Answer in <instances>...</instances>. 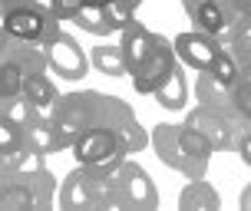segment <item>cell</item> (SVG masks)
<instances>
[{
	"label": "cell",
	"mask_w": 251,
	"mask_h": 211,
	"mask_svg": "<svg viewBox=\"0 0 251 211\" xmlns=\"http://www.w3.org/2000/svg\"><path fill=\"white\" fill-rule=\"evenodd\" d=\"M113 182L116 195H119V208H155L159 205V191H155L152 175L136 162L126 159L113 172Z\"/></svg>",
	"instance_id": "ba28073f"
},
{
	"label": "cell",
	"mask_w": 251,
	"mask_h": 211,
	"mask_svg": "<svg viewBox=\"0 0 251 211\" xmlns=\"http://www.w3.org/2000/svg\"><path fill=\"white\" fill-rule=\"evenodd\" d=\"M0 26L10 33V37L17 40H33V43H50L56 33H60V20H56V13L50 10V3H30V7H24V10H13L7 13L3 20H0Z\"/></svg>",
	"instance_id": "8992f818"
},
{
	"label": "cell",
	"mask_w": 251,
	"mask_h": 211,
	"mask_svg": "<svg viewBox=\"0 0 251 211\" xmlns=\"http://www.w3.org/2000/svg\"><path fill=\"white\" fill-rule=\"evenodd\" d=\"M235 152H238V159L251 168V129H245V136L238 139V149H235Z\"/></svg>",
	"instance_id": "f1b7e54d"
},
{
	"label": "cell",
	"mask_w": 251,
	"mask_h": 211,
	"mask_svg": "<svg viewBox=\"0 0 251 211\" xmlns=\"http://www.w3.org/2000/svg\"><path fill=\"white\" fill-rule=\"evenodd\" d=\"M24 145L33 152H60L56 145V129H53V112H33V119L24 125Z\"/></svg>",
	"instance_id": "5bb4252c"
},
{
	"label": "cell",
	"mask_w": 251,
	"mask_h": 211,
	"mask_svg": "<svg viewBox=\"0 0 251 211\" xmlns=\"http://www.w3.org/2000/svg\"><path fill=\"white\" fill-rule=\"evenodd\" d=\"M93 116H96V89H83V93H66L60 96L56 109H53V129H56V145L60 149H73V142L86 129H93Z\"/></svg>",
	"instance_id": "3957f363"
},
{
	"label": "cell",
	"mask_w": 251,
	"mask_h": 211,
	"mask_svg": "<svg viewBox=\"0 0 251 211\" xmlns=\"http://www.w3.org/2000/svg\"><path fill=\"white\" fill-rule=\"evenodd\" d=\"M24 83H26V73H24V66L13 60V56H0V89L7 93V96H20L24 93Z\"/></svg>",
	"instance_id": "7402d4cb"
},
{
	"label": "cell",
	"mask_w": 251,
	"mask_h": 211,
	"mask_svg": "<svg viewBox=\"0 0 251 211\" xmlns=\"http://www.w3.org/2000/svg\"><path fill=\"white\" fill-rule=\"evenodd\" d=\"M212 73L218 76V79H222L225 86H231V83L238 79L241 66H238V63H235V56H231V53H228L225 47H222V53H218V56H215V63H212Z\"/></svg>",
	"instance_id": "484cf974"
},
{
	"label": "cell",
	"mask_w": 251,
	"mask_h": 211,
	"mask_svg": "<svg viewBox=\"0 0 251 211\" xmlns=\"http://www.w3.org/2000/svg\"><path fill=\"white\" fill-rule=\"evenodd\" d=\"M10 149H24V125H17L7 112H0V152Z\"/></svg>",
	"instance_id": "d4e9b609"
},
{
	"label": "cell",
	"mask_w": 251,
	"mask_h": 211,
	"mask_svg": "<svg viewBox=\"0 0 251 211\" xmlns=\"http://www.w3.org/2000/svg\"><path fill=\"white\" fill-rule=\"evenodd\" d=\"M47 56H50V70H53V73L60 76V79H70V83L83 79L86 70L93 66V63L86 60L83 47H79L70 33H63V30L47 43Z\"/></svg>",
	"instance_id": "30bf717a"
},
{
	"label": "cell",
	"mask_w": 251,
	"mask_h": 211,
	"mask_svg": "<svg viewBox=\"0 0 251 211\" xmlns=\"http://www.w3.org/2000/svg\"><path fill=\"white\" fill-rule=\"evenodd\" d=\"M20 178H26V185H30V191H33V201H37V208H50L53 198H56V178L50 175V168L43 165V168H37V172L30 175H20Z\"/></svg>",
	"instance_id": "44dd1931"
},
{
	"label": "cell",
	"mask_w": 251,
	"mask_h": 211,
	"mask_svg": "<svg viewBox=\"0 0 251 211\" xmlns=\"http://www.w3.org/2000/svg\"><path fill=\"white\" fill-rule=\"evenodd\" d=\"M222 47L235 56V63H238V66H251V17H245V13H241Z\"/></svg>",
	"instance_id": "d6986e66"
},
{
	"label": "cell",
	"mask_w": 251,
	"mask_h": 211,
	"mask_svg": "<svg viewBox=\"0 0 251 211\" xmlns=\"http://www.w3.org/2000/svg\"><path fill=\"white\" fill-rule=\"evenodd\" d=\"M7 102H10V96H7V93L0 89V112H7Z\"/></svg>",
	"instance_id": "836d02e7"
},
{
	"label": "cell",
	"mask_w": 251,
	"mask_h": 211,
	"mask_svg": "<svg viewBox=\"0 0 251 211\" xmlns=\"http://www.w3.org/2000/svg\"><path fill=\"white\" fill-rule=\"evenodd\" d=\"M152 149H155V155L165 168L185 175L188 182L205 178V172H208V159H195L182 149V125H169V122L155 125L152 129Z\"/></svg>",
	"instance_id": "277c9868"
},
{
	"label": "cell",
	"mask_w": 251,
	"mask_h": 211,
	"mask_svg": "<svg viewBox=\"0 0 251 211\" xmlns=\"http://www.w3.org/2000/svg\"><path fill=\"white\" fill-rule=\"evenodd\" d=\"M152 43H155V33H152L149 26H142L139 20H129V23L123 26L119 47H123V56H126V63H129V73L139 70V63L152 53Z\"/></svg>",
	"instance_id": "4fadbf2b"
},
{
	"label": "cell",
	"mask_w": 251,
	"mask_h": 211,
	"mask_svg": "<svg viewBox=\"0 0 251 211\" xmlns=\"http://www.w3.org/2000/svg\"><path fill=\"white\" fill-rule=\"evenodd\" d=\"M155 102L162 106V109H182L188 102V83H185V70L176 63V70L169 73V79H165L162 86L155 89Z\"/></svg>",
	"instance_id": "2e32d148"
},
{
	"label": "cell",
	"mask_w": 251,
	"mask_h": 211,
	"mask_svg": "<svg viewBox=\"0 0 251 211\" xmlns=\"http://www.w3.org/2000/svg\"><path fill=\"white\" fill-rule=\"evenodd\" d=\"M106 17H109L113 30H119V33H123V26L129 23V20H136V7H132L129 0H113V3L106 7Z\"/></svg>",
	"instance_id": "4316f807"
},
{
	"label": "cell",
	"mask_w": 251,
	"mask_h": 211,
	"mask_svg": "<svg viewBox=\"0 0 251 211\" xmlns=\"http://www.w3.org/2000/svg\"><path fill=\"white\" fill-rule=\"evenodd\" d=\"M89 63H93L102 76H113V79L129 76V63H126V56H123V47L100 43V47H93V50H89Z\"/></svg>",
	"instance_id": "ac0fdd59"
},
{
	"label": "cell",
	"mask_w": 251,
	"mask_h": 211,
	"mask_svg": "<svg viewBox=\"0 0 251 211\" xmlns=\"http://www.w3.org/2000/svg\"><path fill=\"white\" fill-rule=\"evenodd\" d=\"M176 56L192 70H212L215 56L222 53V40L205 33V30H192V33H178L176 40Z\"/></svg>",
	"instance_id": "8fae6325"
},
{
	"label": "cell",
	"mask_w": 251,
	"mask_h": 211,
	"mask_svg": "<svg viewBox=\"0 0 251 211\" xmlns=\"http://www.w3.org/2000/svg\"><path fill=\"white\" fill-rule=\"evenodd\" d=\"M73 155L79 165H100V168H109L116 172L126 159H129V152H126L123 139L109 132V129H86L83 136L73 142Z\"/></svg>",
	"instance_id": "5b68a950"
},
{
	"label": "cell",
	"mask_w": 251,
	"mask_h": 211,
	"mask_svg": "<svg viewBox=\"0 0 251 211\" xmlns=\"http://www.w3.org/2000/svg\"><path fill=\"white\" fill-rule=\"evenodd\" d=\"M185 125L199 129L201 136L212 142L215 152H235L238 149V139L245 136L248 119H245L231 102H228V106H201L199 102V106L185 116Z\"/></svg>",
	"instance_id": "6da1fadb"
},
{
	"label": "cell",
	"mask_w": 251,
	"mask_h": 211,
	"mask_svg": "<svg viewBox=\"0 0 251 211\" xmlns=\"http://www.w3.org/2000/svg\"><path fill=\"white\" fill-rule=\"evenodd\" d=\"M24 96L33 102L40 112H53V109H56V102H60V93H56V86H53V79H50L47 73L26 76V83H24Z\"/></svg>",
	"instance_id": "e0dca14e"
},
{
	"label": "cell",
	"mask_w": 251,
	"mask_h": 211,
	"mask_svg": "<svg viewBox=\"0 0 251 211\" xmlns=\"http://www.w3.org/2000/svg\"><path fill=\"white\" fill-rule=\"evenodd\" d=\"M60 208H93V168L76 165L60 182Z\"/></svg>",
	"instance_id": "7c38bea8"
},
{
	"label": "cell",
	"mask_w": 251,
	"mask_h": 211,
	"mask_svg": "<svg viewBox=\"0 0 251 211\" xmlns=\"http://www.w3.org/2000/svg\"><path fill=\"white\" fill-rule=\"evenodd\" d=\"M176 43L172 40H165L155 33V43H152V53L146 56V60L139 63V70H132V86H136L139 96H155V89L162 86L165 79H169V73L176 70Z\"/></svg>",
	"instance_id": "52a82bcc"
},
{
	"label": "cell",
	"mask_w": 251,
	"mask_h": 211,
	"mask_svg": "<svg viewBox=\"0 0 251 211\" xmlns=\"http://www.w3.org/2000/svg\"><path fill=\"white\" fill-rule=\"evenodd\" d=\"M178 208H185V211H212V208H222V198H218V191H215L205 178H192V182L182 188V195H178Z\"/></svg>",
	"instance_id": "9a60e30c"
},
{
	"label": "cell",
	"mask_w": 251,
	"mask_h": 211,
	"mask_svg": "<svg viewBox=\"0 0 251 211\" xmlns=\"http://www.w3.org/2000/svg\"><path fill=\"white\" fill-rule=\"evenodd\" d=\"M86 7V0H50V10L56 13V20L66 23V20H76V13Z\"/></svg>",
	"instance_id": "83f0119b"
},
{
	"label": "cell",
	"mask_w": 251,
	"mask_h": 211,
	"mask_svg": "<svg viewBox=\"0 0 251 211\" xmlns=\"http://www.w3.org/2000/svg\"><path fill=\"white\" fill-rule=\"evenodd\" d=\"M89 7H102V10H106V7H109V3H113V0H86Z\"/></svg>",
	"instance_id": "d6a6232c"
},
{
	"label": "cell",
	"mask_w": 251,
	"mask_h": 211,
	"mask_svg": "<svg viewBox=\"0 0 251 211\" xmlns=\"http://www.w3.org/2000/svg\"><path fill=\"white\" fill-rule=\"evenodd\" d=\"M235 7H238V13L251 17V0H235Z\"/></svg>",
	"instance_id": "1f68e13d"
},
{
	"label": "cell",
	"mask_w": 251,
	"mask_h": 211,
	"mask_svg": "<svg viewBox=\"0 0 251 211\" xmlns=\"http://www.w3.org/2000/svg\"><path fill=\"white\" fill-rule=\"evenodd\" d=\"M182 7H185V13L192 17V23L199 26V30L218 37L222 43L231 33L235 20L241 17L235 0H182Z\"/></svg>",
	"instance_id": "9c48e42d"
},
{
	"label": "cell",
	"mask_w": 251,
	"mask_h": 211,
	"mask_svg": "<svg viewBox=\"0 0 251 211\" xmlns=\"http://www.w3.org/2000/svg\"><path fill=\"white\" fill-rule=\"evenodd\" d=\"M30 3H37V0H0V20H3L7 13H13V10H24V7H30Z\"/></svg>",
	"instance_id": "f546056e"
},
{
	"label": "cell",
	"mask_w": 251,
	"mask_h": 211,
	"mask_svg": "<svg viewBox=\"0 0 251 211\" xmlns=\"http://www.w3.org/2000/svg\"><path fill=\"white\" fill-rule=\"evenodd\" d=\"M238 205L241 208H251V185H245V191L238 195Z\"/></svg>",
	"instance_id": "4dcf8cb0"
},
{
	"label": "cell",
	"mask_w": 251,
	"mask_h": 211,
	"mask_svg": "<svg viewBox=\"0 0 251 211\" xmlns=\"http://www.w3.org/2000/svg\"><path fill=\"white\" fill-rule=\"evenodd\" d=\"M195 99L201 106H228L231 96H228V86L212 73V70H199V79H195Z\"/></svg>",
	"instance_id": "ffe728a7"
},
{
	"label": "cell",
	"mask_w": 251,
	"mask_h": 211,
	"mask_svg": "<svg viewBox=\"0 0 251 211\" xmlns=\"http://www.w3.org/2000/svg\"><path fill=\"white\" fill-rule=\"evenodd\" d=\"M73 23H79L86 33H93V37H106V33H116L113 23H109V17H106V10L102 7H83V10L76 13V20Z\"/></svg>",
	"instance_id": "603a6c76"
},
{
	"label": "cell",
	"mask_w": 251,
	"mask_h": 211,
	"mask_svg": "<svg viewBox=\"0 0 251 211\" xmlns=\"http://www.w3.org/2000/svg\"><path fill=\"white\" fill-rule=\"evenodd\" d=\"M129 3H132V7H139V3H142V0H129Z\"/></svg>",
	"instance_id": "e575fe53"
},
{
	"label": "cell",
	"mask_w": 251,
	"mask_h": 211,
	"mask_svg": "<svg viewBox=\"0 0 251 211\" xmlns=\"http://www.w3.org/2000/svg\"><path fill=\"white\" fill-rule=\"evenodd\" d=\"M182 149L188 152V155H195V159H212L215 149H212V142L201 136L199 129H192V125L182 122Z\"/></svg>",
	"instance_id": "cb8c5ba5"
},
{
	"label": "cell",
	"mask_w": 251,
	"mask_h": 211,
	"mask_svg": "<svg viewBox=\"0 0 251 211\" xmlns=\"http://www.w3.org/2000/svg\"><path fill=\"white\" fill-rule=\"evenodd\" d=\"M109 129L123 139V145L129 155L142 152L146 145H152V136H146V129L139 125L136 112L129 109V102H123L119 96H106V93H96V116H93V129Z\"/></svg>",
	"instance_id": "7a4b0ae2"
}]
</instances>
